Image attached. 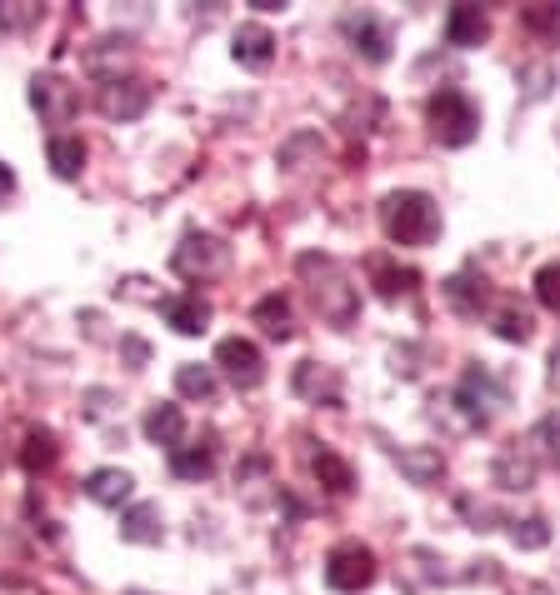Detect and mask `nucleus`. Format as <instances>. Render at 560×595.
<instances>
[{
  "label": "nucleus",
  "mask_w": 560,
  "mask_h": 595,
  "mask_svg": "<svg viewBox=\"0 0 560 595\" xmlns=\"http://www.w3.org/2000/svg\"><path fill=\"white\" fill-rule=\"evenodd\" d=\"M45 156H51V170L61 181H76L80 166H86V141H80V135H51Z\"/></svg>",
  "instance_id": "obj_22"
},
{
  "label": "nucleus",
  "mask_w": 560,
  "mask_h": 595,
  "mask_svg": "<svg viewBox=\"0 0 560 595\" xmlns=\"http://www.w3.org/2000/svg\"><path fill=\"white\" fill-rule=\"evenodd\" d=\"M426 116H430L435 141L451 145V151H460V145H470L481 135V111H476V101H470L466 91H456V86H445V91L430 95Z\"/></svg>",
  "instance_id": "obj_3"
},
{
  "label": "nucleus",
  "mask_w": 560,
  "mask_h": 595,
  "mask_svg": "<svg viewBox=\"0 0 560 595\" xmlns=\"http://www.w3.org/2000/svg\"><path fill=\"white\" fill-rule=\"evenodd\" d=\"M491 331L500 340H516V346H525V340L535 336V321H531V311H525L521 300H500V306H495V315H491Z\"/></svg>",
  "instance_id": "obj_17"
},
{
  "label": "nucleus",
  "mask_w": 560,
  "mask_h": 595,
  "mask_svg": "<svg viewBox=\"0 0 560 595\" xmlns=\"http://www.w3.org/2000/svg\"><path fill=\"white\" fill-rule=\"evenodd\" d=\"M510 526V541L521 545V551H541V545L550 541V526L541 516H531V520H506Z\"/></svg>",
  "instance_id": "obj_32"
},
{
  "label": "nucleus",
  "mask_w": 560,
  "mask_h": 595,
  "mask_svg": "<svg viewBox=\"0 0 560 595\" xmlns=\"http://www.w3.org/2000/svg\"><path fill=\"white\" fill-rule=\"evenodd\" d=\"M550 386H556V390H560V346H556V350H550Z\"/></svg>",
  "instance_id": "obj_38"
},
{
  "label": "nucleus",
  "mask_w": 560,
  "mask_h": 595,
  "mask_svg": "<svg viewBox=\"0 0 560 595\" xmlns=\"http://www.w3.org/2000/svg\"><path fill=\"white\" fill-rule=\"evenodd\" d=\"M370 581H376V551H370V545L346 541V545H336V551L326 556V585H330V591L355 595V591H365Z\"/></svg>",
  "instance_id": "obj_4"
},
{
  "label": "nucleus",
  "mask_w": 560,
  "mask_h": 595,
  "mask_svg": "<svg viewBox=\"0 0 560 595\" xmlns=\"http://www.w3.org/2000/svg\"><path fill=\"white\" fill-rule=\"evenodd\" d=\"M256 325H261L271 340H290V336H296V321H290V300H286V296L256 300Z\"/></svg>",
  "instance_id": "obj_23"
},
{
  "label": "nucleus",
  "mask_w": 560,
  "mask_h": 595,
  "mask_svg": "<svg viewBox=\"0 0 560 595\" xmlns=\"http://www.w3.org/2000/svg\"><path fill=\"white\" fill-rule=\"evenodd\" d=\"M495 486H506V491H531L535 466L521 451H500V461H495Z\"/></svg>",
  "instance_id": "obj_26"
},
{
  "label": "nucleus",
  "mask_w": 560,
  "mask_h": 595,
  "mask_svg": "<svg viewBox=\"0 0 560 595\" xmlns=\"http://www.w3.org/2000/svg\"><path fill=\"white\" fill-rule=\"evenodd\" d=\"M380 225L395 246H430L441 235V210L426 191H391L380 206Z\"/></svg>",
  "instance_id": "obj_2"
},
{
  "label": "nucleus",
  "mask_w": 560,
  "mask_h": 595,
  "mask_svg": "<svg viewBox=\"0 0 560 595\" xmlns=\"http://www.w3.org/2000/svg\"><path fill=\"white\" fill-rule=\"evenodd\" d=\"M15 191V176H11V166L0 160V195H11Z\"/></svg>",
  "instance_id": "obj_36"
},
{
  "label": "nucleus",
  "mask_w": 560,
  "mask_h": 595,
  "mask_svg": "<svg viewBox=\"0 0 560 595\" xmlns=\"http://www.w3.org/2000/svg\"><path fill=\"white\" fill-rule=\"evenodd\" d=\"M131 595H151V591H131Z\"/></svg>",
  "instance_id": "obj_39"
},
{
  "label": "nucleus",
  "mask_w": 560,
  "mask_h": 595,
  "mask_svg": "<svg viewBox=\"0 0 560 595\" xmlns=\"http://www.w3.org/2000/svg\"><path fill=\"white\" fill-rule=\"evenodd\" d=\"M491 36V15L481 11V5H451V15H445V40L451 46H481V40Z\"/></svg>",
  "instance_id": "obj_12"
},
{
  "label": "nucleus",
  "mask_w": 560,
  "mask_h": 595,
  "mask_svg": "<svg viewBox=\"0 0 560 595\" xmlns=\"http://www.w3.org/2000/svg\"><path fill=\"white\" fill-rule=\"evenodd\" d=\"M101 116L105 120H141L145 105H151V86L135 76H120V80H105L101 86Z\"/></svg>",
  "instance_id": "obj_9"
},
{
  "label": "nucleus",
  "mask_w": 560,
  "mask_h": 595,
  "mask_svg": "<svg viewBox=\"0 0 560 595\" xmlns=\"http://www.w3.org/2000/svg\"><path fill=\"white\" fill-rule=\"evenodd\" d=\"M535 296H541L546 311L560 315V266H541V271H535Z\"/></svg>",
  "instance_id": "obj_34"
},
{
  "label": "nucleus",
  "mask_w": 560,
  "mask_h": 595,
  "mask_svg": "<svg viewBox=\"0 0 560 595\" xmlns=\"http://www.w3.org/2000/svg\"><path fill=\"white\" fill-rule=\"evenodd\" d=\"M456 405L466 411V426L485 430L491 426V411L495 405H506V386L491 376V371H481V365H470L466 376H460V390H456Z\"/></svg>",
  "instance_id": "obj_5"
},
{
  "label": "nucleus",
  "mask_w": 560,
  "mask_h": 595,
  "mask_svg": "<svg viewBox=\"0 0 560 595\" xmlns=\"http://www.w3.org/2000/svg\"><path fill=\"white\" fill-rule=\"evenodd\" d=\"M395 466L411 476V486H435L441 470H445V461H441L435 445H401V451H395Z\"/></svg>",
  "instance_id": "obj_14"
},
{
  "label": "nucleus",
  "mask_w": 560,
  "mask_h": 595,
  "mask_svg": "<svg viewBox=\"0 0 560 595\" xmlns=\"http://www.w3.org/2000/svg\"><path fill=\"white\" fill-rule=\"evenodd\" d=\"M126 61H131V40L126 36H105L86 51V70H95V76H105V80H116V70Z\"/></svg>",
  "instance_id": "obj_18"
},
{
  "label": "nucleus",
  "mask_w": 560,
  "mask_h": 595,
  "mask_svg": "<svg viewBox=\"0 0 560 595\" xmlns=\"http://www.w3.org/2000/svg\"><path fill=\"white\" fill-rule=\"evenodd\" d=\"M175 390H181V396H191V401H210V396H216V371H210V365H200V361L175 365Z\"/></svg>",
  "instance_id": "obj_27"
},
{
  "label": "nucleus",
  "mask_w": 560,
  "mask_h": 595,
  "mask_svg": "<svg viewBox=\"0 0 560 595\" xmlns=\"http://www.w3.org/2000/svg\"><path fill=\"white\" fill-rule=\"evenodd\" d=\"M126 355H131V365H141L145 361V346H141V340H126Z\"/></svg>",
  "instance_id": "obj_37"
},
{
  "label": "nucleus",
  "mask_w": 560,
  "mask_h": 595,
  "mask_svg": "<svg viewBox=\"0 0 560 595\" xmlns=\"http://www.w3.org/2000/svg\"><path fill=\"white\" fill-rule=\"evenodd\" d=\"M340 30L351 36V46H355V51H361L370 65L391 61V30H386V21H380V15H370V11H351L346 21H340Z\"/></svg>",
  "instance_id": "obj_10"
},
{
  "label": "nucleus",
  "mask_w": 560,
  "mask_h": 595,
  "mask_svg": "<svg viewBox=\"0 0 560 595\" xmlns=\"http://www.w3.org/2000/svg\"><path fill=\"white\" fill-rule=\"evenodd\" d=\"M535 445H541V455H546L550 466L560 470V411H550L541 426H535Z\"/></svg>",
  "instance_id": "obj_33"
},
{
  "label": "nucleus",
  "mask_w": 560,
  "mask_h": 595,
  "mask_svg": "<svg viewBox=\"0 0 560 595\" xmlns=\"http://www.w3.org/2000/svg\"><path fill=\"white\" fill-rule=\"evenodd\" d=\"M181 436H185V415H181V405H156V411L145 415V440H156V445H181Z\"/></svg>",
  "instance_id": "obj_24"
},
{
  "label": "nucleus",
  "mask_w": 560,
  "mask_h": 595,
  "mask_svg": "<svg viewBox=\"0 0 560 595\" xmlns=\"http://www.w3.org/2000/svg\"><path fill=\"white\" fill-rule=\"evenodd\" d=\"M131 491H135V480L126 476V470H116V466H101V470L86 476V495H91L95 505H126L131 501Z\"/></svg>",
  "instance_id": "obj_15"
},
{
  "label": "nucleus",
  "mask_w": 560,
  "mask_h": 595,
  "mask_svg": "<svg viewBox=\"0 0 560 595\" xmlns=\"http://www.w3.org/2000/svg\"><path fill=\"white\" fill-rule=\"evenodd\" d=\"M311 476L321 480L330 495H351V486H355L351 466H346L336 451H311Z\"/></svg>",
  "instance_id": "obj_20"
},
{
  "label": "nucleus",
  "mask_w": 560,
  "mask_h": 595,
  "mask_svg": "<svg viewBox=\"0 0 560 595\" xmlns=\"http://www.w3.org/2000/svg\"><path fill=\"white\" fill-rule=\"evenodd\" d=\"M216 365H221L225 376H231V386L240 390H256L265 380V361H261V346L246 336H231L216 346Z\"/></svg>",
  "instance_id": "obj_8"
},
{
  "label": "nucleus",
  "mask_w": 560,
  "mask_h": 595,
  "mask_svg": "<svg viewBox=\"0 0 560 595\" xmlns=\"http://www.w3.org/2000/svg\"><path fill=\"white\" fill-rule=\"evenodd\" d=\"M0 595H45V591H40L36 581H21V575H5V581H0Z\"/></svg>",
  "instance_id": "obj_35"
},
{
  "label": "nucleus",
  "mask_w": 560,
  "mask_h": 595,
  "mask_svg": "<svg viewBox=\"0 0 560 595\" xmlns=\"http://www.w3.org/2000/svg\"><path fill=\"white\" fill-rule=\"evenodd\" d=\"M170 266L185 281H210V275L225 271V246L216 235H185L181 246H175V256H170Z\"/></svg>",
  "instance_id": "obj_7"
},
{
  "label": "nucleus",
  "mask_w": 560,
  "mask_h": 595,
  "mask_svg": "<svg viewBox=\"0 0 560 595\" xmlns=\"http://www.w3.org/2000/svg\"><path fill=\"white\" fill-rule=\"evenodd\" d=\"M160 315H166L181 336H200L210 325V300L200 290H185V296H166L160 300Z\"/></svg>",
  "instance_id": "obj_11"
},
{
  "label": "nucleus",
  "mask_w": 560,
  "mask_h": 595,
  "mask_svg": "<svg viewBox=\"0 0 560 595\" xmlns=\"http://www.w3.org/2000/svg\"><path fill=\"white\" fill-rule=\"evenodd\" d=\"M55 455H61V445H55L51 430H26V445H21V466L36 476V470H51Z\"/></svg>",
  "instance_id": "obj_28"
},
{
  "label": "nucleus",
  "mask_w": 560,
  "mask_h": 595,
  "mask_svg": "<svg viewBox=\"0 0 560 595\" xmlns=\"http://www.w3.org/2000/svg\"><path fill=\"white\" fill-rule=\"evenodd\" d=\"M30 105L40 111L45 126H70L80 116V91L66 76H36L30 80Z\"/></svg>",
  "instance_id": "obj_6"
},
{
  "label": "nucleus",
  "mask_w": 560,
  "mask_h": 595,
  "mask_svg": "<svg viewBox=\"0 0 560 595\" xmlns=\"http://www.w3.org/2000/svg\"><path fill=\"white\" fill-rule=\"evenodd\" d=\"M296 390H300V396H311V401L340 405V376H336V371H326V365H315V361L296 365Z\"/></svg>",
  "instance_id": "obj_16"
},
{
  "label": "nucleus",
  "mask_w": 560,
  "mask_h": 595,
  "mask_svg": "<svg viewBox=\"0 0 560 595\" xmlns=\"http://www.w3.org/2000/svg\"><path fill=\"white\" fill-rule=\"evenodd\" d=\"M170 470L181 480H206L210 470H216V445H210V440H200V445H175V451H170Z\"/></svg>",
  "instance_id": "obj_19"
},
{
  "label": "nucleus",
  "mask_w": 560,
  "mask_h": 595,
  "mask_svg": "<svg viewBox=\"0 0 560 595\" xmlns=\"http://www.w3.org/2000/svg\"><path fill=\"white\" fill-rule=\"evenodd\" d=\"M521 26L531 30V36L560 40V5H525V11H521Z\"/></svg>",
  "instance_id": "obj_30"
},
{
  "label": "nucleus",
  "mask_w": 560,
  "mask_h": 595,
  "mask_svg": "<svg viewBox=\"0 0 560 595\" xmlns=\"http://www.w3.org/2000/svg\"><path fill=\"white\" fill-rule=\"evenodd\" d=\"M370 275H376V290L386 300H401V296H416V285H420V275L416 271H395L386 256H376L370 260Z\"/></svg>",
  "instance_id": "obj_25"
},
{
  "label": "nucleus",
  "mask_w": 560,
  "mask_h": 595,
  "mask_svg": "<svg viewBox=\"0 0 560 595\" xmlns=\"http://www.w3.org/2000/svg\"><path fill=\"white\" fill-rule=\"evenodd\" d=\"M120 541L156 545L160 541V510H156V505H131V510L120 516Z\"/></svg>",
  "instance_id": "obj_21"
},
{
  "label": "nucleus",
  "mask_w": 560,
  "mask_h": 595,
  "mask_svg": "<svg viewBox=\"0 0 560 595\" xmlns=\"http://www.w3.org/2000/svg\"><path fill=\"white\" fill-rule=\"evenodd\" d=\"M445 296H451V306H456V311L481 315V306H485V285H476L470 275H451V281H445Z\"/></svg>",
  "instance_id": "obj_29"
},
{
  "label": "nucleus",
  "mask_w": 560,
  "mask_h": 595,
  "mask_svg": "<svg viewBox=\"0 0 560 595\" xmlns=\"http://www.w3.org/2000/svg\"><path fill=\"white\" fill-rule=\"evenodd\" d=\"M296 271H300V281L311 285V296H315V311H321V321H330V325H346L355 321V311H361V296H355V285H351V275H346V266L340 260H330V256H300L296 260Z\"/></svg>",
  "instance_id": "obj_1"
},
{
  "label": "nucleus",
  "mask_w": 560,
  "mask_h": 595,
  "mask_svg": "<svg viewBox=\"0 0 560 595\" xmlns=\"http://www.w3.org/2000/svg\"><path fill=\"white\" fill-rule=\"evenodd\" d=\"M235 61L246 65V70H265V65L275 61V36L265 26H240L235 30Z\"/></svg>",
  "instance_id": "obj_13"
},
{
  "label": "nucleus",
  "mask_w": 560,
  "mask_h": 595,
  "mask_svg": "<svg viewBox=\"0 0 560 595\" xmlns=\"http://www.w3.org/2000/svg\"><path fill=\"white\" fill-rule=\"evenodd\" d=\"M40 21L36 0H0V30H30Z\"/></svg>",
  "instance_id": "obj_31"
}]
</instances>
